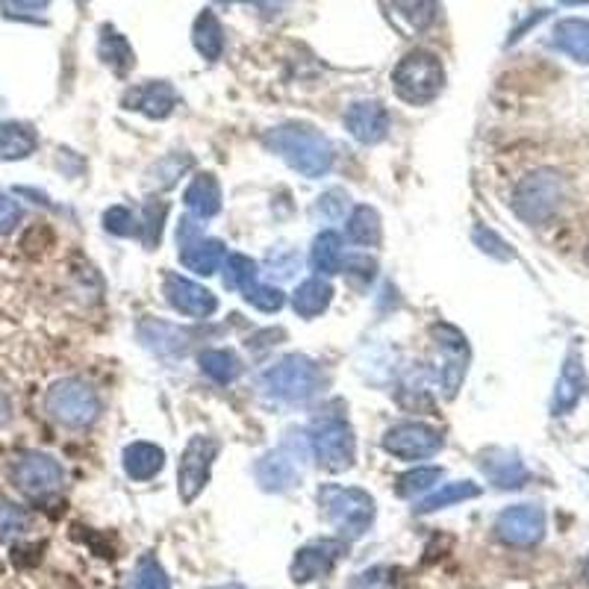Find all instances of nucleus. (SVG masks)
I'll list each match as a JSON object with an SVG mask.
<instances>
[{"label": "nucleus", "mask_w": 589, "mask_h": 589, "mask_svg": "<svg viewBox=\"0 0 589 589\" xmlns=\"http://www.w3.org/2000/svg\"><path fill=\"white\" fill-rule=\"evenodd\" d=\"M266 148L307 180L325 177L333 168V145L328 142V136L316 127L301 125V121H290V125L269 130Z\"/></svg>", "instance_id": "f257e3e1"}, {"label": "nucleus", "mask_w": 589, "mask_h": 589, "mask_svg": "<svg viewBox=\"0 0 589 589\" xmlns=\"http://www.w3.org/2000/svg\"><path fill=\"white\" fill-rule=\"evenodd\" d=\"M319 507L333 528L339 531V540H360L366 537L368 528L375 525V498L360 490V486H339V483H325L319 486Z\"/></svg>", "instance_id": "f03ea898"}, {"label": "nucleus", "mask_w": 589, "mask_h": 589, "mask_svg": "<svg viewBox=\"0 0 589 589\" xmlns=\"http://www.w3.org/2000/svg\"><path fill=\"white\" fill-rule=\"evenodd\" d=\"M260 387L266 389V396L283 401V404H307L325 387V372L316 360L304 357V354H290L262 372Z\"/></svg>", "instance_id": "7ed1b4c3"}, {"label": "nucleus", "mask_w": 589, "mask_h": 589, "mask_svg": "<svg viewBox=\"0 0 589 589\" xmlns=\"http://www.w3.org/2000/svg\"><path fill=\"white\" fill-rule=\"evenodd\" d=\"M309 451L328 472H349L357 460V436L342 413H321L309 425Z\"/></svg>", "instance_id": "20e7f679"}, {"label": "nucleus", "mask_w": 589, "mask_h": 589, "mask_svg": "<svg viewBox=\"0 0 589 589\" xmlns=\"http://www.w3.org/2000/svg\"><path fill=\"white\" fill-rule=\"evenodd\" d=\"M566 201V180L554 168H537L525 175L513 192V210L528 224H545L561 213Z\"/></svg>", "instance_id": "39448f33"}, {"label": "nucleus", "mask_w": 589, "mask_h": 589, "mask_svg": "<svg viewBox=\"0 0 589 589\" xmlns=\"http://www.w3.org/2000/svg\"><path fill=\"white\" fill-rule=\"evenodd\" d=\"M392 86H396V95L407 104L427 107V104H434L445 86L443 62L431 50H410L392 71Z\"/></svg>", "instance_id": "423d86ee"}, {"label": "nucleus", "mask_w": 589, "mask_h": 589, "mask_svg": "<svg viewBox=\"0 0 589 589\" xmlns=\"http://www.w3.org/2000/svg\"><path fill=\"white\" fill-rule=\"evenodd\" d=\"M45 410L48 415L62 427L71 431H83L92 427L101 415V396L92 384L80 380V377H62L45 396Z\"/></svg>", "instance_id": "0eeeda50"}, {"label": "nucleus", "mask_w": 589, "mask_h": 589, "mask_svg": "<svg viewBox=\"0 0 589 589\" xmlns=\"http://www.w3.org/2000/svg\"><path fill=\"white\" fill-rule=\"evenodd\" d=\"M309 455V439L307 436H295L292 431L286 436V443L278 448V451H269L262 455L254 466V474H257V483L266 493H290L292 486L298 483L301 478V463L307 460Z\"/></svg>", "instance_id": "6e6552de"}, {"label": "nucleus", "mask_w": 589, "mask_h": 589, "mask_svg": "<svg viewBox=\"0 0 589 589\" xmlns=\"http://www.w3.org/2000/svg\"><path fill=\"white\" fill-rule=\"evenodd\" d=\"M10 478L21 495L39 502V498H48V495L62 490L66 469H62L57 457L42 455V451H24V455L12 457Z\"/></svg>", "instance_id": "1a4fd4ad"}, {"label": "nucleus", "mask_w": 589, "mask_h": 589, "mask_svg": "<svg viewBox=\"0 0 589 589\" xmlns=\"http://www.w3.org/2000/svg\"><path fill=\"white\" fill-rule=\"evenodd\" d=\"M219 451H222V445L213 436L198 434L186 443L184 455H180V466H177V493H180V502L192 504L207 490Z\"/></svg>", "instance_id": "9d476101"}, {"label": "nucleus", "mask_w": 589, "mask_h": 589, "mask_svg": "<svg viewBox=\"0 0 589 589\" xmlns=\"http://www.w3.org/2000/svg\"><path fill=\"white\" fill-rule=\"evenodd\" d=\"M431 339H434L436 351L443 354V366H439V384H443L445 398H455L457 389L463 387L466 372H469V342H466L463 330H457L448 321H436L431 325Z\"/></svg>", "instance_id": "9b49d317"}, {"label": "nucleus", "mask_w": 589, "mask_h": 589, "mask_svg": "<svg viewBox=\"0 0 589 589\" xmlns=\"http://www.w3.org/2000/svg\"><path fill=\"white\" fill-rule=\"evenodd\" d=\"M384 451L396 460H427V457L439 455V448L445 445L443 434L436 431L434 425H425V422H401V425H392L380 439Z\"/></svg>", "instance_id": "f8f14e48"}, {"label": "nucleus", "mask_w": 589, "mask_h": 589, "mask_svg": "<svg viewBox=\"0 0 589 589\" xmlns=\"http://www.w3.org/2000/svg\"><path fill=\"white\" fill-rule=\"evenodd\" d=\"M495 537L513 549H531L545 537V513L537 504H513L498 513Z\"/></svg>", "instance_id": "ddd939ff"}, {"label": "nucleus", "mask_w": 589, "mask_h": 589, "mask_svg": "<svg viewBox=\"0 0 589 589\" xmlns=\"http://www.w3.org/2000/svg\"><path fill=\"white\" fill-rule=\"evenodd\" d=\"M163 295L172 304V309H177L180 316H189V319H210L219 309V298L213 292L203 290L201 283L189 281L184 274H175V271H168L163 278Z\"/></svg>", "instance_id": "4468645a"}, {"label": "nucleus", "mask_w": 589, "mask_h": 589, "mask_svg": "<svg viewBox=\"0 0 589 589\" xmlns=\"http://www.w3.org/2000/svg\"><path fill=\"white\" fill-rule=\"evenodd\" d=\"M345 549H349L345 540H316L301 545L290 563V578L295 584H309V580L325 578L337 566L339 557L345 554Z\"/></svg>", "instance_id": "2eb2a0df"}, {"label": "nucleus", "mask_w": 589, "mask_h": 589, "mask_svg": "<svg viewBox=\"0 0 589 589\" xmlns=\"http://www.w3.org/2000/svg\"><path fill=\"white\" fill-rule=\"evenodd\" d=\"M389 109L380 101H357L345 113V130H349L360 145H377L389 136Z\"/></svg>", "instance_id": "dca6fc26"}, {"label": "nucleus", "mask_w": 589, "mask_h": 589, "mask_svg": "<svg viewBox=\"0 0 589 589\" xmlns=\"http://www.w3.org/2000/svg\"><path fill=\"white\" fill-rule=\"evenodd\" d=\"M177 92L165 80H148L142 86H133L125 95V109H136L148 118H168L177 107Z\"/></svg>", "instance_id": "f3484780"}, {"label": "nucleus", "mask_w": 589, "mask_h": 589, "mask_svg": "<svg viewBox=\"0 0 589 589\" xmlns=\"http://www.w3.org/2000/svg\"><path fill=\"white\" fill-rule=\"evenodd\" d=\"M584 392H587V372H584L578 351H572L569 357L563 360L561 377H557V387H554V396H551V413H572L580 404Z\"/></svg>", "instance_id": "a211bd4d"}, {"label": "nucleus", "mask_w": 589, "mask_h": 589, "mask_svg": "<svg viewBox=\"0 0 589 589\" xmlns=\"http://www.w3.org/2000/svg\"><path fill=\"white\" fill-rule=\"evenodd\" d=\"M481 469L498 490H519L528 483L531 472L522 463V457L507 448H490L481 455Z\"/></svg>", "instance_id": "6ab92c4d"}, {"label": "nucleus", "mask_w": 589, "mask_h": 589, "mask_svg": "<svg viewBox=\"0 0 589 589\" xmlns=\"http://www.w3.org/2000/svg\"><path fill=\"white\" fill-rule=\"evenodd\" d=\"M139 339H142V345H145L148 351L163 354V357H177V354H184L186 345H189V333H186V330L160 319L142 321V325H139Z\"/></svg>", "instance_id": "aec40b11"}, {"label": "nucleus", "mask_w": 589, "mask_h": 589, "mask_svg": "<svg viewBox=\"0 0 589 589\" xmlns=\"http://www.w3.org/2000/svg\"><path fill=\"white\" fill-rule=\"evenodd\" d=\"M121 466L130 481H154L156 474L163 472L165 466V451L154 443H133L127 445L125 455H121Z\"/></svg>", "instance_id": "412c9836"}, {"label": "nucleus", "mask_w": 589, "mask_h": 589, "mask_svg": "<svg viewBox=\"0 0 589 589\" xmlns=\"http://www.w3.org/2000/svg\"><path fill=\"white\" fill-rule=\"evenodd\" d=\"M224 257H227V248H224L222 239L198 236V239L180 245V262L195 274H203V278L222 269Z\"/></svg>", "instance_id": "4be33fe9"}, {"label": "nucleus", "mask_w": 589, "mask_h": 589, "mask_svg": "<svg viewBox=\"0 0 589 589\" xmlns=\"http://www.w3.org/2000/svg\"><path fill=\"white\" fill-rule=\"evenodd\" d=\"M39 133L24 121H0V163H19L36 154Z\"/></svg>", "instance_id": "5701e85b"}, {"label": "nucleus", "mask_w": 589, "mask_h": 589, "mask_svg": "<svg viewBox=\"0 0 589 589\" xmlns=\"http://www.w3.org/2000/svg\"><path fill=\"white\" fill-rule=\"evenodd\" d=\"M184 203L195 219H201V222L213 219V215L222 213V186L213 175H198L192 184L186 186Z\"/></svg>", "instance_id": "b1692460"}, {"label": "nucleus", "mask_w": 589, "mask_h": 589, "mask_svg": "<svg viewBox=\"0 0 589 589\" xmlns=\"http://www.w3.org/2000/svg\"><path fill=\"white\" fill-rule=\"evenodd\" d=\"M551 42L554 48L569 54L575 62H584L589 66V21L584 19H563L554 24V33H551Z\"/></svg>", "instance_id": "393cba45"}, {"label": "nucleus", "mask_w": 589, "mask_h": 589, "mask_svg": "<svg viewBox=\"0 0 589 589\" xmlns=\"http://www.w3.org/2000/svg\"><path fill=\"white\" fill-rule=\"evenodd\" d=\"M330 301H333V286L325 278H309L292 295V309L301 319H316L330 307Z\"/></svg>", "instance_id": "a878e982"}, {"label": "nucleus", "mask_w": 589, "mask_h": 589, "mask_svg": "<svg viewBox=\"0 0 589 589\" xmlns=\"http://www.w3.org/2000/svg\"><path fill=\"white\" fill-rule=\"evenodd\" d=\"M192 45H195V50L207 59V62H219V59H222L224 27H222V21L215 19V12L203 10L201 15L195 19Z\"/></svg>", "instance_id": "bb28decb"}, {"label": "nucleus", "mask_w": 589, "mask_h": 589, "mask_svg": "<svg viewBox=\"0 0 589 589\" xmlns=\"http://www.w3.org/2000/svg\"><path fill=\"white\" fill-rule=\"evenodd\" d=\"M309 262L313 269L319 271L321 278L328 274H339L345 269V251H342V236L333 231H321L313 242V251H309Z\"/></svg>", "instance_id": "cd10ccee"}, {"label": "nucleus", "mask_w": 589, "mask_h": 589, "mask_svg": "<svg viewBox=\"0 0 589 589\" xmlns=\"http://www.w3.org/2000/svg\"><path fill=\"white\" fill-rule=\"evenodd\" d=\"M97 50H101V59H104L113 71H116L118 78H125L127 71L136 66V54H133V48H130L127 36H121V33H118L116 27H109V24L101 27Z\"/></svg>", "instance_id": "c85d7f7f"}, {"label": "nucleus", "mask_w": 589, "mask_h": 589, "mask_svg": "<svg viewBox=\"0 0 589 589\" xmlns=\"http://www.w3.org/2000/svg\"><path fill=\"white\" fill-rule=\"evenodd\" d=\"M481 495V486L472 481H455V483H443L436 493H431L425 502L415 504V513H436L445 510V507H451V504L460 502H472Z\"/></svg>", "instance_id": "c756f323"}, {"label": "nucleus", "mask_w": 589, "mask_h": 589, "mask_svg": "<svg viewBox=\"0 0 589 589\" xmlns=\"http://www.w3.org/2000/svg\"><path fill=\"white\" fill-rule=\"evenodd\" d=\"M345 233H349V239L354 242V245H363V248H375V245H380L384 224H380V215H377L375 207H354Z\"/></svg>", "instance_id": "7c9ffc66"}, {"label": "nucleus", "mask_w": 589, "mask_h": 589, "mask_svg": "<svg viewBox=\"0 0 589 589\" xmlns=\"http://www.w3.org/2000/svg\"><path fill=\"white\" fill-rule=\"evenodd\" d=\"M198 363H201L203 375L210 377V380H215V384H222V387L233 384V380L242 375V360L227 349L203 351L201 357H198Z\"/></svg>", "instance_id": "2f4dec72"}, {"label": "nucleus", "mask_w": 589, "mask_h": 589, "mask_svg": "<svg viewBox=\"0 0 589 589\" xmlns=\"http://www.w3.org/2000/svg\"><path fill=\"white\" fill-rule=\"evenodd\" d=\"M222 281L227 290L233 292H245L251 283H257L260 278V269H257V262L251 257H245V254H227L222 262Z\"/></svg>", "instance_id": "473e14b6"}, {"label": "nucleus", "mask_w": 589, "mask_h": 589, "mask_svg": "<svg viewBox=\"0 0 589 589\" xmlns=\"http://www.w3.org/2000/svg\"><path fill=\"white\" fill-rule=\"evenodd\" d=\"M192 165L195 160L189 154H168L148 172V186H154V189H172V186L177 184V177H184Z\"/></svg>", "instance_id": "72a5a7b5"}, {"label": "nucleus", "mask_w": 589, "mask_h": 589, "mask_svg": "<svg viewBox=\"0 0 589 589\" xmlns=\"http://www.w3.org/2000/svg\"><path fill=\"white\" fill-rule=\"evenodd\" d=\"M439 481H443V469H436V466H419V469H410V472L398 478L396 490L401 498H415V495L431 493Z\"/></svg>", "instance_id": "f704fd0d"}, {"label": "nucleus", "mask_w": 589, "mask_h": 589, "mask_svg": "<svg viewBox=\"0 0 589 589\" xmlns=\"http://www.w3.org/2000/svg\"><path fill=\"white\" fill-rule=\"evenodd\" d=\"M392 10L413 30H427L436 21L439 0H392Z\"/></svg>", "instance_id": "c9c22d12"}, {"label": "nucleus", "mask_w": 589, "mask_h": 589, "mask_svg": "<svg viewBox=\"0 0 589 589\" xmlns=\"http://www.w3.org/2000/svg\"><path fill=\"white\" fill-rule=\"evenodd\" d=\"M165 215H168V207L163 201H148L142 215H139V236H142L148 248H154L160 236H163Z\"/></svg>", "instance_id": "e433bc0d"}, {"label": "nucleus", "mask_w": 589, "mask_h": 589, "mask_svg": "<svg viewBox=\"0 0 589 589\" xmlns=\"http://www.w3.org/2000/svg\"><path fill=\"white\" fill-rule=\"evenodd\" d=\"M345 210H349V192L328 189L319 201L313 203V219L321 224H333L339 222V219H345Z\"/></svg>", "instance_id": "4c0bfd02"}, {"label": "nucleus", "mask_w": 589, "mask_h": 589, "mask_svg": "<svg viewBox=\"0 0 589 589\" xmlns=\"http://www.w3.org/2000/svg\"><path fill=\"white\" fill-rule=\"evenodd\" d=\"M133 589H172V580H168L163 563L156 561L154 554H145L136 566Z\"/></svg>", "instance_id": "58836bf2"}, {"label": "nucleus", "mask_w": 589, "mask_h": 589, "mask_svg": "<svg viewBox=\"0 0 589 589\" xmlns=\"http://www.w3.org/2000/svg\"><path fill=\"white\" fill-rule=\"evenodd\" d=\"M242 298L248 301L251 307H257L260 313H278V309L286 304V295H283L278 286H266V283H251L248 290L242 292Z\"/></svg>", "instance_id": "ea45409f"}, {"label": "nucleus", "mask_w": 589, "mask_h": 589, "mask_svg": "<svg viewBox=\"0 0 589 589\" xmlns=\"http://www.w3.org/2000/svg\"><path fill=\"white\" fill-rule=\"evenodd\" d=\"M104 227L116 236H139V215L127 207H113L104 213Z\"/></svg>", "instance_id": "a19ab883"}, {"label": "nucleus", "mask_w": 589, "mask_h": 589, "mask_svg": "<svg viewBox=\"0 0 589 589\" xmlns=\"http://www.w3.org/2000/svg\"><path fill=\"white\" fill-rule=\"evenodd\" d=\"M30 528V516L21 507L0 504V540H15Z\"/></svg>", "instance_id": "79ce46f5"}, {"label": "nucleus", "mask_w": 589, "mask_h": 589, "mask_svg": "<svg viewBox=\"0 0 589 589\" xmlns=\"http://www.w3.org/2000/svg\"><path fill=\"white\" fill-rule=\"evenodd\" d=\"M472 239L483 254H490V257H495V260H510L513 257V251L507 248V242H504L498 233L490 231V227H474Z\"/></svg>", "instance_id": "37998d69"}, {"label": "nucleus", "mask_w": 589, "mask_h": 589, "mask_svg": "<svg viewBox=\"0 0 589 589\" xmlns=\"http://www.w3.org/2000/svg\"><path fill=\"white\" fill-rule=\"evenodd\" d=\"M21 203L15 201V198H10V195L0 192V236H7V233H12L15 227L21 224Z\"/></svg>", "instance_id": "c03bdc74"}, {"label": "nucleus", "mask_w": 589, "mask_h": 589, "mask_svg": "<svg viewBox=\"0 0 589 589\" xmlns=\"http://www.w3.org/2000/svg\"><path fill=\"white\" fill-rule=\"evenodd\" d=\"M269 266L271 269H278L281 278H290L295 266H298V257H295V251H290V248H278V251L269 254Z\"/></svg>", "instance_id": "a18cd8bd"}, {"label": "nucleus", "mask_w": 589, "mask_h": 589, "mask_svg": "<svg viewBox=\"0 0 589 589\" xmlns=\"http://www.w3.org/2000/svg\"><path fill=\"white\" fill-rule=\"evenodd\" d=\"M222 3H236V0H222ZM242 3H254L262 15H278L286 0H242Z\"/></svg>", "instance_id": "49530a36"}, {"label": "nucleus", "mask_w": 589, "mask_h": 589, "mask_svg": "<svg viewBox=\"0 0 589 589\" xmlns=\"http://www.w3.org/2000/svg\"><path fill=\"white\" fill-rule=\"evenodd\" d=\"M542 19H545V10H537V15H531V19L525 21L522 27H516V30H513V36H510V42H516V39H522V36H525V30H531V27H533V24H537V21H542Z\"/></svg>", "instance_id": "de8ad7c7"}, {"label": "nucleus", "mask_w": 589, "mask_h": 589, "mask_svg": "<svg viewBox=\"0 0 589 589\" xmlns=\"http://www.w3.org/2000/svg\"><path fill=\"white\" fill-rule=\"evenodd\" d=\"M15 10H45L50 0H10Z\"/></svg>", "instance_id": "09e8293b"}, {"label": "nucleus", "mask_w": 589, "mask_h": 589, "mask_svg": "<svg viewBox=\"0 0 589 589\" xmlns=\"http://www.w3.org/2000/svg\"><path fill=\"white\" fill-rule=\"evenodd\" d=\"M10 419H12V401L0 392V427L10 425Z\"/></svg>", "instance_id": "8fccbe9b"}, {"label": "nucleus", "mask_w": 589, "mask_h": 589, "mask_svg": "<svg viewBox=\"0 0 589 589\" xmlns=\"http://www.w3.org/2000/svg\"><path fill=\"white\" fill-rule=\"evenodd\" d=\"M557 3H563V7H587L589 0H557Z\"/></svg>", "instance_id": "3c124183"}, {"label": "nucleus", "mask_w": 589, "mask_h": 589, "mask_svg": "<svg viewBox=\"0 0 589 589\" xmlns=\"http://www.w3.org/2000/svg\"><path fill=\"white\" fill-rule=\"evenodd\" d=\"M584 572H587V580H589V557H587V566H584Z\"/></svg>", "instance_id": "603ef678"}, {"label": "nucleus", "mask_w": 589, "mask_h": 589, "mask_svg": "<svg viewBox=\"0 0 589 589\" xmlns=\"http://www.w3.org/2000/svg\"><path fill=\"white\" fill-rule=\"evenodd\" d=\"M213 589H242V587H213Z\"/></svg>", "instance_id": "864d4df0"}, {"label": "nucleus", "mask_w": 589, "mask_h": 589, "mask_svg": "<svg viewBox=\"0 0 589 589\" xmlns=\"http://www.w3.org/2000/svg\"><path fill=\"white\" fill-rule=\"evenodd\" d=\"M80 3H86V0H80Z\"/></svg>", "instance_id": "5fc2aeb1"}, {"label": "nucleus", "mask_w": 589, "mask_h": 589, "mask_svg": "<svg viewBox=\"0 0 589 589\" xmlns=\"http://www.w3.org/2000/svg\"><path fill=\"white\" fill-rule=\"evenodd\" d=\"M587 257H589V251H587Z\"/></svg>", "instance_id": "6e6d98bb"}]
</instances>
